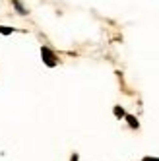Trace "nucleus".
<instances>
[{
    "label": "nucleus",
    "mask_w": 159,
    "mask_h": 161,
    "mask_svg": "<svg viewBox=\"0 0 159 161\" xmlns=\"http://www.w3.org/2000/svg\"><path fill=\"white\" fill-rule=\"evenodd\" d=\"M14 6H16V8H18V12H19V14H24V16H25V14H27V10H25V8H24V6H21V4H19V2H18V0H14Z\"/></svg>",
    "instance_id": "4"
},
{
    "label": "nucleus",
    "mask_w": 159,
    "mask_h": 161,
    "mask_svg": "<svg viewBox=\"0 0 159 161\" xmlns=\"http://www.w3.org/2000/svg\"><path fill=\"white\" fill-rule=\"evenodd\" d=\"M41 56H43V62L47 64L49 68H54L56 64H58V60H56V54H54L49 47H41Z\"/></svg>",
    "instance_id": "1"
},
{
    "label": "nucleus",
    "mask_w": 159,
    "mask_h": 161,
    "mask_svg": "<svg viewBox=\"0 0 159 161\" xmlns=\"http://www.w3.org/2000/svg\"><path fill=\"white\" fill-rule=\"evenodd\" d=\"M78 159H80V155H78V153H72V159H70V161H78Z\"/></svg>",
    "instance_id": "7"
},
{
    "label": "nucleus",
    "mask_w": 159,
    "mask_h": 161,
    "mask_svg": "<svg viewBox=\"0 0 159 161\" xmlns=\"http://www.w3.org/2000/svg\"><path fill=\"white\" fill-rule=\"evenodd\" d=\"M124 119H126V122H128V126L130 128H140V122H138V119L134 117V114H124Z\"/></svg>",
    "instance_id": "2"
},
{
    "label": "nucleus",
    "mask_w": 159,
    "mask_h": 161,
    "mask_svg": "<svg viewBox=\"0 0 159 161\" xmlns=\"http://www.w3.org/2000/svg\"><path fill=\"white\" fill-rule=\"evenodd\" d=\"M142 161H159V159H157V157H144Z\"/></svg>",
    "instance_id": "6"
},
{
    "label": "nucleus",
    "mask_w": 159,
    "mask_h": 161,
    "mask_svg": "<svg viewBox=\"0 0 159 161\" xmlns=\"http://www.w3.org/2000/svg\"><path fill=\"white\" fill-rule=\"evenodd\" d=\"M0 33H2V35H10V33H14V29L6 27V25H0Z\"/></svg>",
    "instance_id": "5"
},
{
    "label": "nucleus",
    "mask_w": 159,
    "mask_h": 161,
    "mask_svg": "<svg viewBox=\"0 0 159 161\" xmlns=\"http://www.w3.org/2000/svg\"><path fill=\"white\" fill-rule=\"evenodd\" d=\"M112 113H115V117H117V119H124V114H126V113H124V109H122L120 105H117L115 109H112Z\"/></svg>",
    "instance_id": "3"
}]
</instances>
